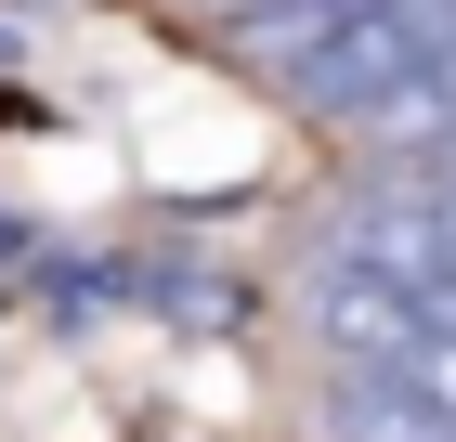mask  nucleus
<instances>
[{"instance_id":"2","label":"nucleus","mask_w":456,"mask_h":442,"mask_svg":"<svg viewBox=\"0 0 456 442\" xmlns=\"http://www.w3.org/2000/svg\"><path fill=\"white\" fill-rule=\"evenodd\" d=\"M352 13H379V0H274V13H235L222 27V52H235L248 78H274V92H300L314 78V52H339Z\"/></svg>"},{"instance_id":"3","label":"nucleus","mask_w":456,"mask_h":442,"mask_svg":"<svg viewBox=\"0 0 456 442\" xmlns=\"http://www.w3.org/2000/svg\"><path fill=\"white\" fill-rule=\"evenodd\" d=\"M196 13H209V27H235V13H274V0H196Z\"/></svg>"},{"instance_id":"1","label":"nucleus","mask_w":456,"mask_h":442,"mask_svg":"<svg viewBox=\"0 0 456 442\" xmlns=\"http://www.w3.org/2000/svg\"><path fill=\"white\" fill-rule=\"evenodd\" d=\"M444 52H456V0H379V13H352L339 52H314V78H300L287 104L326 117V131H365V117H391Z\"/></svg>"}]
</instances>
